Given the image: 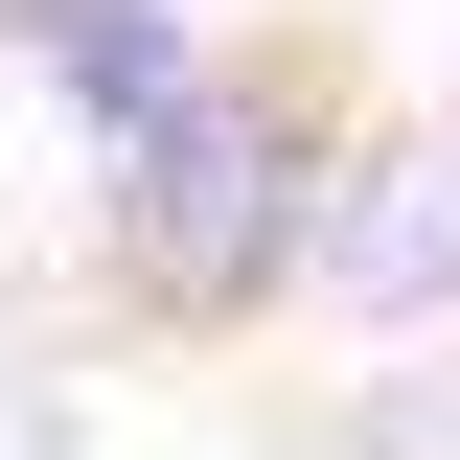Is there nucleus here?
Masks as SVG:
<instances>
[{"label":"nucleus","mask_w":460,"mask_h":460,"mask_svg":"<svg viewBox=\"0 0 460 460\" xmlns=\"http://www.w3.org/2000/svg\"><path fill=\"white\" fill-rule=\"evenodd\" d=\"M0 47L47 69V93H69V138L115 162V138H162V115L208 93V0H0Z\"/></svg>","instance_id":"7ed1b4c3"},{"label":"nucleus","mask_w":460,"mask_h":460,"mask_svg":"<svg viewBox=\"0 0 460 460\" xmlns=\"http://www.w3.org/2000/svg\"><path fill=\"white\" fill-rule=\"evenodd\" d=\"M299 299H345V323H460V138H345Z\"/></svg>","instance_id":"f03ea898"},{"label":"nucleus","mask_w":460,"mask_h":460,"mask_svg":"<svg viewBox=\"0 0 460 460\" xmlns=\"http://www.w3.org/2000/svg\"><path fill=\"white\" fill-rule=\"evenodd\" d=\"M323 162H345V69H323V47H208V93L93 162V277H115V323H162V345L277 323L299 253H323Z\"/></svg>","instance_id":"f257e3e1"}]
</instances>
